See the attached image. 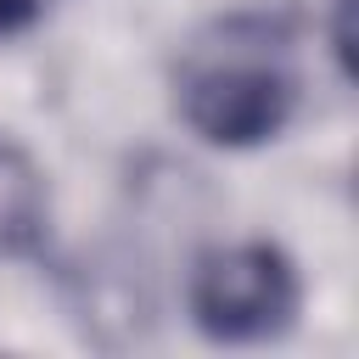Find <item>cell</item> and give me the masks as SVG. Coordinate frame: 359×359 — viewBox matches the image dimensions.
<instances>
[{"mask_svg": "<svg viewBox=\"0 0 359 359\" xmlns=\"http://www.w3.org/2000/svg\"><path fill=\"white\" fill-rule=\"evenodd\" d=\"M303 303L297 269L269 241L213 247L191 269V320L213 342H269Z\"/></svg>", "mask_w": 359, "mask_h": 359, "instance_id": "obj_2", "label": "cell"}, {"mask_svg": "<svg viewBox=\"0 0 359 359\" xmlns=\"http://www.w3.org/2000/svg\"><path fill=\"white\" fill-rule=\"evenodd\" d=\"M45 174L11 140H0V258H28L45 241Z\"/></svg>", "mask_w": 359, "mask_h": 359, "instance_id": "obj_3", "label": "cell"}, {"mask_svg": "<svg viewBox=\"0 0 359 359\" xmlns=\"http://www.w3.org/2000/svg\"><path fill=\"white\" fill-rule=\"evenodd\" d=\"M174 101L213 146L275 140L297 112L292 22L275 11H230L208 22L174 67Z\"/></svg>", "mask_w": 359, "mask_h": 359, "instance_id": "obj_1", "label": "cell"}, {"mask_svg": "<svg viewBox=\"0 0 359 359\" xmlns=\"http://www.w3.org/2000/svg\"><path fill=\"white\" fill-rule=\"evenodd\" d=\"M39 17V0H0V34H17Z\"/></svg>", "mask_w": 359, "mask_h": 359, "instance_id": "obj_4", "label": "cell"}]
</instances>
